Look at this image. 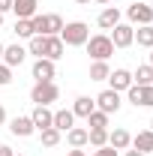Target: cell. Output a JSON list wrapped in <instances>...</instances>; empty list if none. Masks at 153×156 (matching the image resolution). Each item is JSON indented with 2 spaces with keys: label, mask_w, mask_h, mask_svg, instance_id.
Instances as JSON below:
<instances>
[{
  "label": "cell",
  "mask_w": 153,
  "mask_h": 156,
  "mask_svg": "<svg viewBox=\"0 0 153 156\" xmlns=\"http://www.w3.org/2000/svg\"><path fill=\"white\" fill-rule=\"evenodd\" d=\"M33 24V33L36 36H60V30H63V18H60L57 12H51V15H33L30 18Z\"/></svg>",
  "instance_id": "6da1fadb"
},
{
  "label": "cell",
  "mask_w": 153,
  "mask_h": 156,
  "mask_svg": "<svg viewBox=\"0 0 153 156\" xmlns=\"http://www.w3.org/2000/svg\"><path fill=\"white\" fill-rule=\"evenodd\" d=\"M60 39H63V45H84L87 39H90V27L84 24V21H69V24H63V30H60Z\"/></svg>",
  "instance_id": "7a4b0ae2"
},
{
  "label": "cell",
  "mask_w": 153,
  "mask_h": 156,
  "mask_svg": "<svg viewBox=\"0 0 153 156\" xmlns=\"http://www.w3.org/2000/svg\"><path fill=\"white\" fill-rule=\"evenodd\" d=\"M84 45H87V54H90L93 60H108L111 54H114V42H111V36H105V33L90 36Z\"/></svg>",
  "instance_id": "3957f363"
},
{
  "label": "cell",
  "mask_w": 153,
  "mask_h": 156,
  "mask_svg": "<svg viewBox=\"0 0 153 156\" xmlns=\"http://www.w3.org/2000/svg\"><path fill=\"white\" fill-rule=\"evenodd\" d=\"M57 96H60V87L54 81H36L33 90H30V102L33 105H51V102H57Z\"/></svg>",
  "instance_id": "277c9868"
},
{
  "label": "cell",
  "mask_w": 153,
  "mask_h": 156,
  "mask_svg": "<svg viewBox=\"0 0 153 156\" xmlns=\"http://www.w3.org/2000/svg\"><path fill=\"white\" fill-rule=\"evenodd\" d=\"M93 102H96V108H99V111H105V114H117V111H120V105H123V102H120V93L111 90V87H108V90H102Z\"/></svg>",
  "instance_id": "5b68a950"
},
{
  "label": "cell",
  "mask_w": 153,
  "mask_h": 156,
  "mask_svg": "<svg viewBox=\"0 0 153 156\" xmlns=\"http://www.w3.org/2000/svg\"><path fill=\"white\" fill-rule=\"evenodd\" d=\"M111 42H114V48H129L135 42V27L120 21L117 27H111Z\"/></svg>",
  "instance_id": "8992f818"
},
{
  "label": "cell",
  "mask_w": 153,
  "mask_h": 156,
  "mask_svg": "<svg viewBox=\"0 0 153 156\" xmlns=\"http://www.w3.org/2000/svg\"><path fill=\"white\" fill-rule=\"evenodd\" d=\"M126 18L132 21V24H153V9L144 3V0H138V3H132L129 9H126Z\"/></svg>",
  "instance_id": "52a82bcc"
},
{
  "label": "cell",
  "mask_w": 153,
  "mask_h": 156,
  "mask_svg": "<svg viewBox=\"0 0 153 156\" xmlns=\"http://www.w3.org/2000/svg\"><path fill=\"white\" fill-rule=\"evenodd\" d=\"M24 57H27V48H24V45H18V42H15V45H6V48H3V63H6L9 69L21 66V63H24Z\"/></svg>",
  "instance_id": "ba28073f"
},
{
  "label": "cell",
  "mask_w": 153,
  "mask_h": 156,
  "mask_svg": "<svg viewBox=\"0 0 153 156\" xmlns=\"http://www.w3.org/2000/svg\"><path fill=\"white\" fill-rule=\"evenodd\" d=\"M30 120H33V126L42 132V129L54 126V111H51L48 105H36V108H33V114H30Z\"/></svg>",
  "instance_id": "9c48e42d"
},
{
  "label": "cell",
  "mask_w": 153,
  "mask_h": 156,
  "mask_svg": "<svg viewBox=\"0 0 153 156\" xmlns=\"http://www.w3.org/2000/svg\"><path fill=\"white\" fill-rule=\"evenodd\" d=\"M54 75H57V69H54V60L39 57L36 63H33V78H36V81H54Z\"/></svg>",
  "instance_id": "30bf717a"
},
{
  "label": "cell",
  "mask_w": 153,
  "mask_h": 156,
  "mask_svg": "<svg viewBox=\"0 0 153 156\" xmlns=\"http://www.w3.org/2000/svg\"><path fill=\"white\" fill-rule=\"evenodd\" d=\"M108 81H111V90L123 93V90L132 87V72H129V69H114V72L108 75Z\"/></svg>",
  "instance_id": "8fae6325"
},
{
  "label": "cell",
  "mask_w": 153,
  "mask_h": 156,
  "mask_svg": "<svg viewBox=\"0 0 153 156\" xmlns=\"http://www.w3.org/2000/svg\"><path fill=\"white\" fill-rule=\"evenodd\" d=\"M63 51H66V45H63V39H60V36H45V51H42V57H45V60H60V57H63Z\"/></svg>",
  "instance_id": "7c38bea8"
},
{
  "label": "cell",
  "mask_w": 153,
  "mask_h": 156,
  "mask_svg": "<svg viewBox=\"0 0 153 156\" xmlns=\"http://www.w3.org/2000/svg\"><path fill=\"white\" fill-rule=\"evenodd\" d=\"M9 132L18 138H30L33 132H36V126H33V120L30 117H15L12 123H9Z\"/></svg>",
  "instance_id": "4fadbf2b"
},
{
  "label": "cell",
  "mask_w": 153,
  "mask_h": 156,
  "mask_svg": "<svg viewBox=\"0 0 153 156\" xmlns=\"http://www.w3.org/2000/svg\"><path fill=\"white\" fill-rule=\"evenodd\" d=\"M96 24H99L102 30H111V27H117V24H120V9H117V6H105V9L99 12Z\"/></svg>",
  "instance_id": "5bb4252c"
},
{
  "label": "cell",
  "mask_w": 153,
  "mask_h": 156,
  "mask_svg": "<svg viewBox=\"0 0 153 156\" xmlns=\"http://www.w3.org/2000/svg\"><path fill=\"white\" fill-rule=\"evenodd\" d=\"M36 6H39V0H12V12L18 18H33L36 15Z\"/></svg>",
  "instance_id": "9a60e30c"
},
{
  "label": "cell",
  "mask_w": 153,
  "mask_h": 156,
  "mask_svg": "<svg viewBox=\"0 0 153 156\" xmlns=\"http://www.w3.org/2000/svg\"><path fill=\"white\" fill-rule=\"evenodd\" d=\"M132 147L147 156V153L153 150V129H141L138 135H132Z\"/></svg>",
  "instance_id": "2e32d148"
},
{
  "label": "cell",
  "mask_w": 153,
  "mask_h": 156,
  "mask_svg": "<svg viewBox=\"0 0 153 156\" xmlns=\"http://www.w3.org/2000/svg\"><path fill=\"white\" fill-rule=\"evenodd\" d=\"M75 126V114H72V108L66 111V108H60V111H54V129H60V132H69Z\"/></svg>",
  "instance_id": "e0dca14e"
},
{
  "label": "cell",
  "mask_w": 153,
  "mask_h": 156,
  "mask_svg": "<svg viewBox=\"0 0 153 156\" xmlns=\"http://www.w3.org/2000/svg\"><path fill=\"white\" fill-rule=\"evenodd\" d=\"M108 144H111L114 150H126V147L132 144V135H129L126 129H120V126H117L114 132H108Z\"/></svg>",
  "instance_id": "ac0fdd59"
},
{
  "label": "cell",
  "mask_w": 153,
  "mask_h": 156,
  "mask_svg": "<svg viewBox=\"0 0 153 156\" xmlns=\"http://www.w3.org/2000/svg\"><path fill=\"white\" fill-rule=\"evenodd\" d=\"M108 75H111L108 60H93L90 63V81H108Z\"/></svg>",
  "instance_id": "d6986e66"
},
{
  "label": "cell",
  "mask_w": 153,
  "mask_h": 156,
  "mask_svg": "<svg viewBox=\"0 0 153 156\" xmlns=\"http://www.w3.org/2000/svg\"><path fill=\"white\" fill-rule=\"evenodd\" d=\"M93 108H96V102H93L90 96H78V99H75V105H72V114H75V117H84V120H87Z\"/></svg>",
  "instance_id": "ffe728a7"
},
{
  "label": "cell",
  "mask_w": 153,
  "mask_h": 156,
  "mask_svg": "<svg viewBox=\"0 0 153 156\" xmlns=\"http://www.w3.org/2000/svg\"><path fill=\"white\" fill-rule=\"evenodd\" d=\"M66 141H69V147H84V144H87V129L72 126V129L66 132Z\"/></svg>",
  "instance_id": "44dd1931"
},
{
  "label": "cell",
  "mask_w": 153,
  "mask_h": 156,
  "mask_svg": "<svg viewBox=\"0 0 153 156\" xmlns=\"http://www.w3.org/2000/svg\"><path fill=\"white\" fill-rule=\"evenodd\" d=\"M135 39H138L141 48H153V24H141L135 30Z\"/></svg>",
  "instance_id": "7402d4cb"
},
{
  "label": "cell",
  "mask_w": 153,
  "mask_h": 156,
  "mask_svg": "<svg viewBox=\"0 0 153 156\" xmlns=\"http://www.w3.org/2000/svg\"><path fill=\"white\" fill-rule=\"evenodd\" d=\"M87 126H90V129H105V126H108V114L99 111V108H93L90 117H87Z\"/></svg>",
  "instance_id": "603a6c76"
},
{
  "label": "cell",
  "mask_w": 153,
  "mask_h": 156,
  "mask_svg": "<svg viewBox=\"0 0 153 156\" xmlns=\"http://www.w3.org/2000/svg\"><path fill=\"white\" fill-rule=\"evenodd\" d=\"M87 144L105 147V144H108V129H87Z\"/></svg>",
  "instance_id": "cb8c5ba5"
},
{
  "label": "cell",
  "mask_w": 153,
  "mask_h": 156,
  "mask_svg": "<svg viewBox=\"0 0 153 156\" xmlns=\"http://www.w3.org/2000/svg\"><path fill=\"white\" fill-rule=\"evenodd\" d=\"M138 108H153V84H138Z\"/></svg>",
  "instance_id": "d4e9b609"
},
{
  "label": "cell",
  "mask_w": 153,
  "mask_h": 156,
  "mask_svg": "<svg viewBox=\"0 0 153 156\" xmlns=\"http://www.w3.org/2000/svg\"><path fill=\"white\" fill-rule=\"evenodd\" d=\"M132 84H153V66H138L135 69V75H132Z\"/></svg>",
  "instance_id": "484cf974"
},
{
  "label": "cell",
  "mask_w": 153,
  "mask_h": 156,
  "mask_svg": "<svg viewBox=\"0 0 153 156\" xmlns=\"http://www.w3.org/2000/svg\"><path fill=\"white\" fill-rule=\"evenodd\" d=\"M60 129H54V126H48V129H42V147H57L60 144Z\"/></svg>",
  "instance_id": "4316f807"
},
{
  "label": "cell",
  "mask_w": 153,
  "mask_h": 156,
  "mask_svg": "<svg viewBox=\"0 0 153 156\" xmlns=\"http://www.w3.org/2000/svg\"><path fill=\"white\" fill-rule=\"evenodd\" d=\"M15 36H21V39L36 36V33H33V24H30V18H18V21H15Z\"/></svg>",
  "instance_id": "83f0119b"
},
{
  "label": "cell",
  "mask_w": 153,
  "mask_h": 156,
  "mask_svg": "<svg viewBox=\"0 0 153 156\" xmlns=\"http://www.w3.org/2000/svg\"><path fill=\"white\" fill-rule=\"evenodd\" d=\"M45 51V36H30V45H27V54H36V60L42 57Z\"/></svg>",
  "instance_id": "f1b7e54d"
},
{
  "label": "cell",
  "mask_w": 153,
  "mask_h": 156,
  "mask_svg": "<svg viewBox=\"0 0 153 156\" xmlns=\"http://www.w3.org/2000/svg\"><path fill=\"white\" fill-rule=\"evenodd\" d=\"M6 84H12V69L6 63H0V87H6Z\"/></svg>",
  "instance_id": "f546056e"
},
{
  "label": "cell",
  "mask_w": 153,
  "mask_h": 156,
  "mask_svg": "<svg viewBox=\"0 0 153 156\" xmlns=\"http://www.w3.org/2000/svg\"><path fill=\"white\" fill-rule=\"evenodd\" d=\"M93 156H117V150L111 147V144H105V147H96Z\"/></svg>",
  "instance_id": "4dcf8cb0"
},
{
  "label": "cell",
  "mask_w": 153,
  "mask_h": 156,
  "mask_svg": "<svg viewBox=\"0 0 153 156\" xmlns=\"http://www.w3.org/2000/svg\"><path fill=\"white\" fill-rule=\"evenodd\" d=\"M9 9H12V0H0V12H3V15H6V12H9Z\"/></svg>",
  "instance_id": "1f68e13d"
},
{
  "label": "cell",
  "mask_w": 153,
  "mask_h": 156,
  "mask_svg": "<svg viewBox=\"0 0 153 156\" xmlns=\"http://www.w3.org/2000/svg\"><path fill=\"white\" fill-rule=\"evenodd\" d=\"M0 156H15V153H12V147H9V144H0Z\"/></svg>",
  "instance_id": "d6a6232c"
},
{
  "label": "cell",
  "mask_w": 153,
  "mask_h": 156,
  "mask_svg": "<svg viewBox=\"0 0 153 156\" xmlns=\"http://www.w3.org/2000/svg\"><path fill=\"white\" fill-rule=\"evenodd\" d=\"M69 156H87V153H84L81 147H72V150H69Z\"/></svg>",
  "instance_id": "836d02e7"
},
{
  "label": "cell",
  "mask_w": 153,
  "mask_h": 156,
  "mask_svg": "<svg viewBox=\"0 0 153 156\" xmlns=\"http://www.w3.org/2000/svg\"><path fill=\"white\" fill-rule=\"evenodd\" d=\"M3 123H6V108L0 105V126H3Z\"/></svg>",
  "instance_id": "e575fe53"
},
{
  "label": "cell",
  "mask_w": 153,
  "mask_h": 156,
  "mask_svg": "<svg viewBox=\"0 0 153 156\" xmlns=\"http://www.w3.org/2000/svg\"><path fill=\"white\" fill-rule=\"evenodd\" d=\"M126 156H144L141 150H126Z\"/></svg>",
  "instance_id": "d590c367"
},
{
  "label": "cell",
  "mask_w": 153,
  "mask_h": 156,
  "mask_svg": "<svg viewBox=\"0 0 153 156\" xmlns=\"http://www.w3.org/2000/svg\"><path fill=\"white\" fill-rule=\"evenodd\" d=\"M3 48H6V45H3V42H0V63H3Z\"/></svg>",
  "instance_id": "8d00e7d4"
},
{
  "label": "cell",
  "mask_w": 153,
  "mask_h": 156,
  "mask_svg": "<svg viewBox=\"0 0 153 156\" xmlns=\"http://www.w3.org/2000/svg\"><path fill=\"white\" fill-rule=\"evenodd\" d=\"M147 66H153V48H150V63H147Z\"/></svg>",
  "instance_id": "74e56055"
},
{
  "label": "cell",
  "mask_w": 153,
  "mask_h": 156,
  "mask_svg": "<svg viewBox=\"0 0 153 156\" xmlns=\"http://www.w3.org/2000/svg\"><path fill=\"white\" fill-rule=\"evenodd\" d=\"M96 3H111V0H96Z\"/></svg>",
  "instance_id": "f35d334b"
},
{
  "label": "cell",
  "mask_w": 153,
  "mask_h": 156,
  "mask_svg": "<svg viewBox=\"0 0 153 156\" xmlns=\"http://www.w3.org/2000/svg\"><path fill=\"white\" fill-rule=\"evenodd\" d=\"M0 27H3V12H0Z\"/></svg>",
  "instance_id": "ab89813d"
},
{
  "label": "cell",
  "mask_w": 153,
  "mask_h": 156,
  "mask_svg": "<svg viewBox=\"0 0 153 156\" xmlns=\"http://www.w3.org/2000/svg\"><path fill=\"white\" fill-rule=\"evenodd\" d=\"M75 3H90V0H75Z\"/></svg>",
  "instance_id": "60d3db41"
},
{
  "label": "cell",
  "mask_w": 153,
  "mask_h": 156,
  "mask_svg": "<svg viewBox=\"0 0 153 156\" xmlns=\"http://www.w3.org/2000/svg\"><path fill=\"white\" fill-rule=\"evenodd\" d=\"M129 3H138V0H129Z\"/></svg>",
  "instance_id": "b9f144b4"
},
{
  "label": "cell",
  "mask_w": 153,
  "mask_h": 156,
  "mask_svg": "<svg viewBox=\"0 0 153 156\" xmlns=\"http://www.w3.org/2000/svg\"><path fill=\"white\" fill-rule=\"evenodd\" d=\"M150 129H153V120H150Z\"/></svg>",
  "instance_id": "7bdbcfd3"
}]
</instances>
